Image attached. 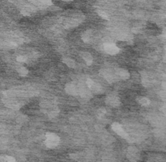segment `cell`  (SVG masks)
Listing matches in <instances>:
<instances>
[{"mask_svg":"<svg viewBox=\"0 0 166 162\" xmlns=\"http://www.w3.org/2000/svg\"><path fill=\"white\" fill-rule=\"evenodd\" d=\"M60 143V138L56 134L52 132H48L46 134V140L45 144L47 148H54Z\"/></svg>","mask_w":166,"mask_h":162,"instance_id":"cell-1","label":"cell"},{"mask_svg":"<svg viewBox=\"0 0 166 162\" xmlns=\"http://www.w3.org/2000/svg\"><path fill=\"white\" fill-rule=\"evenodd\" d=\"M111 127H112V130L116 134H117L120 137L123 138V139H127L128 138L127 133L126 132V130L123 129V127H122V126L121 125L120 123H113Z\"/></svg>","mask_w":166,"mask_h":162,"instance_id":"cell-2","label":"cell"},{"mask_svg":"<svg viewBox=\"0 0 166 162\" xmlns=\"http://www.w3.org/2000/svg\"><path fill=\"white\" fill-rule=\"evenodd\" d=\"M104 50L106 51L107 54L110 55H114L119 53L120 49L115 44L113 43H106L104 44Z\"/></svg>","mask_w":166,"mask_h":162,"instance_id":"cell-3","label":"cell"},{"mask_svg":"<svg viewBox=\"0 0 166 162\" xmlns=\"http://www.w3.org/2000/svg\"><path fill=\"white\" fill-rule=\"evenodd\" d=\"M87 85L89 87V88L90 90H92V92H94L95 93H101L103 92V89L100 86L98 83H96L94 82L92 79H87Z\"/></svg>","mask_w":166,"mask_h":162,"instance_id":"cell-4","label":"cell"},{"mask_svg":"<svg viewBox=\"0 0 166 162\" xmlns=\"http://www.w3.org/2000/svg\"><path fill=\"white\" fill-rule=\"evenodd\" d=\"M106 103L111 105V106H113V107H116V106H118L120 104V99L116 95L110 94L106 97Z\"/></svg>","mask_w":166,"mask_h":162,"instance_id":"cell-5","label":"cell"},{"mask_svg":"<svg viewBox=\"0 0 166 162\" xmlns=\"http://www.w3.org/2000/svg\"><path fill=\"white\" fill-rule=\"evenodd\" d=\"M65 91L67 94L71 96H75L79 93V88L74 83H67L65 87Z\"/></svg>","mask_w":166,"mask_h":162,"instance_id":"cell-6","label":"cell"},{"mask_svg":"<svg viewBox=\"0 0 166 162\" xmlns=\"http://www.w3.org/2000/svg\"><path fill=\"white\" fill-rule=\"evenodd\" d=\"M116 74L117 76L122 79H127L130 78V73L128 72V71L125 70V69H118L117 71Z\"/></svg>","mask_w":166,"mask_h":162,"instance_id":"cell-7","label":"cell"},{"mask_svg":"<svg viewBox=\"0 0 166 162\" xmlns=\"http://www.w3.org/2000/svg\"><path fill=\"white\" fill-rule=\"evenodd\" d=\"M80 56H81L83 59L86 62V63L88 65H91L92 63V61H93V58H92V56L91 55L90 53L89 52H86V51H84L80 54Z\"/></svg>","mask_w":166,"mask_h":162,"instance_id":"cell-8","label":"cell"},{"mask_svg":"<svg viewBox=\"0 0 166 162\" xmlns=\"http://www.w3.org/2000/svg\"><path fill=\"white\" fill-rule=\"evenodd\" d=\"M101 75H102L103 77H104L108 82H110V83H113V81L115 80L113 75H112L110 72L106 71V70H102V71L101 72Z\"/></svg>","mask_w":166,"mask_h":162,"instance_id":"cell-9","label":"cell"},{"mask_svg":"<svg viewBox=\"0 0 166 162\" xmlns=\"http://www.w3.org/2000/svg\"><path fill=\"white\" fill-rule=\"evenodd\" d=\"M82 40L85 41V42H90L91 40L92 39V33L90 32V31H86V32L82 35Z\"/></svg>","mask_w":166,"mask_h":162,"instance_id":"cell-10","label":"cell"},{"mask_svg":"<svg viewBox=\"0 0 166 162\" xmlns=\"http://www.w3.org/2000/svg\"><path fill=\"white\" fill-rule=\"evenodd\" d=\"M63 62H64L65 64L67 65V67H71V68H74L75 67V62L73 59L69 58H65L63 59Z\"/></svg>","mask_w":166,"mask_h":162,"instance_id":"cell-11","label":"cell"},{"mask_svg":"<svg viewBox=\"0 0 166 162\" xmlns=\"http://www.w3.org/2000/svg\"><path fill=\"white\" fill-rule=\"evenodd\" d=\"M138 101L139 103L141 104V105H143V106H148V105H149L150 103H151V101H150V100H149L148 98H147V97H144L139 98Z\"/></svg>","mask_w":166,"mask_h":162,"instance_id":"cell-12","label":"cell"},{"mask_svg":"<svg viewBox=\"0 0 166 162\" xmlns=\"http://www.w3.org/2000/svg\"><path fill=\"white\" fill-rule=\"evenodd\" d=\"M17 72L20 76H26L28 75V69L25 67H21L17 69Z\"/></svg>","mask_w":166,"mask_h":162,"instance_id":"cell-13","label":"cell"},{"mask_svg":"<svg viewBox=\"0 0 166 162\" xmlns=\"http://www.w3.org/2000/svg\"><path fill=\"white\" fill-rule=\"evenodd\" d=\"M7 105L8 107L12 109H18L19 108V105H18V103H16L15 101H12L11 100H8L7 101Z\"/></svg>","mask_w":166,"mask_h":162,"instance_id":"cell-14","label":"cell"},{"mask_svg":"<svg viewBox=\"0 0 166 162\" xmlns=\"http://www.w3.org/2000/svg\"><path fill=\"white\" fill-rule=\"evenodd\" d=\"M0 161H15V159L12 156H1Z\"/></svg>","mask_w":166,"mask_h":162,"instance_id":"cell-15","label":"cell"},{"mask_svg":"<svg viewBox=\"0 0 166 162\" xmlns=\"http://www.w3.org/2000/svg\"><path fill=\"white\" fill-rule=\"evenodd\" d=\"M97 13L100 16L103 18L104 20H109V15L107 14L106 12L103 11H97Z\"/></svg>","mask_w":166,"mask_h":162,"instance_id":"cell-16","label":"cell"},{"mask_svg":"<svg viewBox=\"0 0 166 162\" xmlns=\"http://www.w3.org/2000/svg\"><path fill=\"white\" fill-rule=\"evenodd\" d=\"M106 114V109L102 108L98 109V111H97V115H98V117H100V118H103Z\"/></svg>","mask_w":166,"mask_h":162,"instance_id":"cell-17","label":"cell"},{"mask_svg":"<svg viewBox=\"0 0 166 162\" xmlns=\"http://www.w3.org/2000/svg\"><path fill=\"white\" fill-rule=\"evenodd\" d=\"M16 60H17V62H25L27 61V57H26V56H24V55H20V56H17Z\"/></svg>","mask_w":166,"mask_h":162,"instance_id":"cell-18","label":"cell"},{"mask_svg":"<svg viewBox=\"0 0 166 162\" xmlns=\"http://www.w3.org/2000/svg\"><path fill=\"white\" fill-rule=\"evenodd\" d=\"M37 2H38L39 4L46 5V6L51 5V0H37Z\"/></svg>","mask_w":166,"mask_h":162,"instance_id":"cell-19","label":"cell"},{"mask_svg":"<svg viewBox=\"0 0 166 162\" xmlns=\"http://www.w3.org/2000/svg\"><path fill=\"white\" fill-rule=\"evenodd\" d=\"M63 1H66V2H70V1H73V0H63Z\"/></svg>","mask_w":166,"mask_h":162,"instance_id":"cell-20","label":"cell"}]
</instances>
